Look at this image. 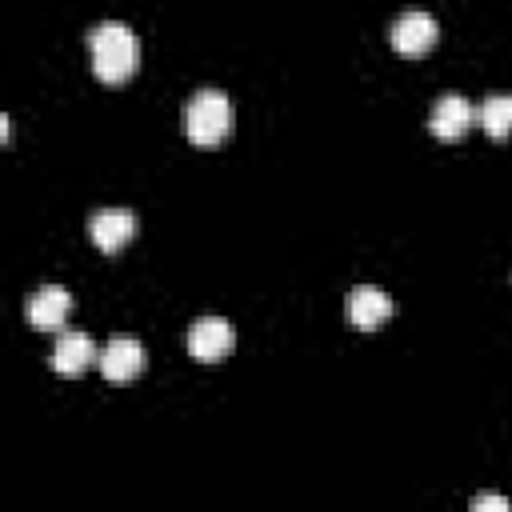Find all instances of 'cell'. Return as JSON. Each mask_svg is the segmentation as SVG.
I'll return each mask as SVG.
<instances>
[{
  "mask_svg": "<svg viewBox=\"0 0 512 512\" xmlns=\"http://www.w3.org/2000/svg\"><path fill=\"white\" fill-rule=\"evenodd\" d=\"M88 52H92V72L108 84H120L136 72L140 64V40L128 24L120 20H100L88 28Z\"/></svg>",
  "mask_w": 512,
  "mask_h": 512,
  "instance_id": "obj_1",
  "label": "cell"
},
{
  "mask_svg": "<svg viewBox=\"0 0 512 512\" xmlns=\"http://www.w3.org/2000/svg\"><path fill=\"white\" fill-rule=\"evenodd\" d=\"M184 132L192 144H220L232 132V100L220 88H196L184 104Z\"/></svg>",
  "mask_w": 512,
  "mask_h": 512,
  "instance_id": "obj_2",
  "label": "cell"
},
{
  "mask_svg": "<svg viewBox=\"0 0 512 512\" xmlns=\"http://www.w3.org/2000/svg\"><path fill=\"white\" fill-rule=\"evenodd\" d=\"M436 36H440L436 16L424 12V8H408V12H400V16L392 20V28H388L392 48L404 52V56H420V52H428V48L436 44Z\"/></svg>",
  "mask_w": 512,
  "mask_h": 512,
  "instance_id": "obj_3",
  "label": "cell"
},
{
  "mask_svg": "<svg viewBox=\"0 0 512 512\" xmlns=\"http://www.w3.org/2000/svg\"><path fill=\"white\" fill-rule=\"evenodd\" d=\"M232 344H236V328L224 316H200L188 328V352L196 360H220L232 352Z\"/></svg>",
  "mask_w": 512,
  "mask_h": 512,
  "instance_id": "obj_4",
  "label": "cell"
},
{
  "mask_svg": "<svg viewBox=\"0 0 512 512\" xmlns=\"http://www.w3.org/2000/svg\"><path fill=\"white\" fill-rule=\"evenodd\" d=\"M472 120H476V108H472L460 92L436 96V104H432V112H428V128H432V136H440V140L464 136V132L472 128Z\"/></svg>",
  "mask_w": 512,
  "mask_h": 512,
  "instance_id": "obj_5",
  "label": "cell"
},
{
  "mask_svg": "<svg viewBox=\"0 0 512 512\" xmlns=\"http://www.w3.org/2000/svg\"><path fill=\"white\" fill-rule=\"evenodd\" d=\"M132 232H136V212L132 208H96L88 216V236L104 252H116L120 244H128Z\"/></svg>",
  "mask_w": 512,
  "mask_h": 512,
  "instance_id": "obj_6",
  "label": "cell"
},
{
  "mask_svg": "<svg viewBox=\"0 0 512 512\" xmlns=\"http://www.w3.org/2000/svg\"><path fill=\"white\" fill-rule=\"evenodd\" d=\"M68 312H72V292L60 284H44L24 300V316L36 328H64Z\"/></svg>",
  "mask_w": 512,
  "mask_h": 512,
  "instance_id": "obj_7",
  "label": "cell"
},
{
  "mask_svg": "<svg viewBox=\"0 0 512 512\" xmlns=\"http://www.w3.org/2000/svg\"><path fill=\"white\" fill-rule=\"evenodd\" d=\"M344 316H348V324H356V328H376V324H384V320L392 316V296H388L384 288L360 284V288L348 292Z\"/></svg>",
  "mask_w": 512,
  "mask_h": 512,
  "instance_id": "obj_8",
  "label": "cell"
},
{
  "mask_svg": "<svg viewBox=\"0 0 512 512\" xmlns=\"http://www.w3.org/2000/svg\"><path fill=\"white\" fill-rule=\"evenodd\" d=\"M144 368V344L136 336H112L100 348V372L104 380H132Z\"/></svg>",
  "mask_w": 512,
  "mask_h": 512,
  "instance_id": "obj_9",
  "label": "cell"
},
{
  "mask_svg": "<svg viewBox=\"0 0 512 512\" xmlns=\"http://www.w3.org/2000/svg\"><path fill=\"white\" fill-rule=\"evenodd\" d=\"M96 348H92V336L80 332V328H60L56 344H52V368L64 372V376H76L92 364Z\"/></svg>",
  "mask_w": 512,
  "mask_h": 512,
  "instance_id": "obj_10",
  "label": "cell"
},
{
  "mask_svg": "<svg viewBox=\"0 0 512 512\" xmlns=\"http://www.w3.org/2000/svg\"><path fill=\"white\" fill-rule=\"evenodd\" d=\"M476 120L488 136H508L512 132V92H492L480 108H476Z\"/></svg>",
  "mask_w": 512,
  "mask_h": 512,
  "instance_id": "obj_11",
  "label": "cell"
},
{
  "mask_svg": "<svg viewBox=\"0 0 512 512\" xmlns=\"http://www.w3.org/2000/svg\"><path fill=\"white\" fill-rule=\"evenodd\" d=\"M472 508H476V512H508L512 500H508V496H492V492H484V496L472 500Z\"/></svg>",
  "mask_w": 512,
  "mask_h": 512,
  "instance_id": "obj_12",
  "label": "cell"
}]
</instances>
